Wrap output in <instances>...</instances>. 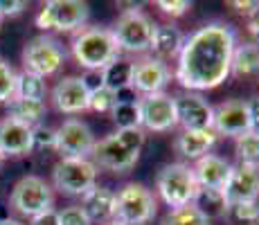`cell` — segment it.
Masks as SVG:
<instances>
[{
    "instance_id": "6da1fadb",
    "label": "cell",
    "mask_w": 259,
    "mask_h": 225,
    "mask_svg": "<svg viewBox=\"0 0 259 225\" xmlns=\"http://www.w3.org/2000/svg\"><path fill=\"white\" fill-rule=\"evenodd\" d=\"M237 34L228 23L214 21L192 32L178 52L176 81L187 93L219 88L232 68Z\"/></svg>"
},
{
    "instance_id": "7a4b0ae2",
    "label": "cell",
    "mask_w": 259,
    "mask_h": 225,
    "mask_svg": "<svg viewBox=\"0 0 259 225\" xmlns=\"http://www.w3.org/2000/svg\"><path fill=\"white\" fill-rule=\"evenodd\" d=\"M144 131L138 128H117L108 138L95 142L91 160L97 169H106L111 173H126L136 167L144 147Z\"/></svg>"
},
{
    "instance_id": "3957f363",
    "label": "cell",
    "mask_w": 259,
    "mask_h": 225,
    "mask_svg": "<svg viewBox=\"0 0 259 225\" xmlns=\"http://www.w3.org/2000/svg\"><path fill=\"white\" fill-rule=\"evenodd\" d=\"M72 57L86 72H102L119 59V48L113 32L106 27H81L72 38Z\"/></svg>"
},
{
    "instance_id": "277c9868",
    "label": "cell",
    "mask_w": 259,
    "mask_h": 225,
    "mask_svg": "<svg viewBox=\"0 0 259 225\" xmlns=\"http://www.w3.org/2000/svg\"><path fill=\"white\" fill-rule=\"evenodd\" d=\"M156 189L158 196L169 209L185 207L192 205L194 196H196V178H194L192 167L185 162H169L158 171L156 176Z\"/></svg>"
},
{
    "instance_id": "5b68a950",
    "label": "cell",
    "mask_w": 259,
    "mask_h": 225,
    "mask_svg": "<svg viewBox=\"0 0 259 225\" xmlns=\"http://www.w3.org/2000/svg\"><path fill=\"white\" fill-rule=\"evenodd\" d=\"M153 21L140 9V5L131 9H124L119 14L117 23L111 27L113 38H115L119 52H128V54H144L151 45L153 36Z\"/></svg>"
},
{
    "instance_id": "8992f818",
    "label": "cell",
    "mask_w": 259,
    "mask_h": 225,
    "mask_svg": "<svg viewBox=\"0 0 259 225\" xmlns=\"http://www.w3.org/2000/svg\"><path fill=\"white\" fill-rule=\"evenodd\" d=\"M156 196L142 183H126L115 194V221L122 225H147L156 216Z\"/></svg>"
},
{
    "instance_id": "52a82bcc",
    "label": "cell",
    "mask_w": 259,
    "mask_h": 225,
    "mask_svg": "<svg viewBox=\"0 0 259 225\" xmlns=\"http://www.w3.org/2000/svg\"><path fill=\"white\" fill-rule=\"evenodd\" d=\"M52 183L66 196H83L97 185V167L91 158H61L52 169Z\"/></svg>"
},
{
    "instance_id": "ba28073f",
    "label": "cell",
    "mask_w": 259,
    "mask_h": 225,
    "mask_svg": "<svg viewBox=\"0 0 259 225\" xmlns=\"http://www.w3.org/2000/svg\"><path fill=\"white\" fill-rule=\"evenodd\" d=\"M66 63V50L57 38L41 34L29 38L23 48V68L25 72L38 74V77H52Z\"/></svg>"
},
{
    "instance_id": "9c48e42d",
    "label": "cell",
    "mask_w": 259,
    "mask_h": 225,
    "mask_svg": "<svg viewBox=\"0 0 259 225\" xmlns=\"http://www.w3.org/2000/svg\"><path fill=\"white\" fill-rule=\"evenodd\" d=\"M91 16V7L88 3L81 0H50L41 7L36 16V27L48 32V29H57V32H74L86 25Z\"/></svg>"
},
{
    "instance_id": "30bf717a",
    "label": "cell",
    "mask_w": 259,
    "mask_h": 225,
    "mask_svg": "<svg viewBox=\"0 0 259 225\" xmlns=\"http://www.w3.org/2000/svg\"><path fill=\"white\" fill-rule=\"evenodd\" d=\"M52 203H54L52 187L41 176H23L14 185L12 196H9V205L21 216L27 218H34L38 214L52 209Z\"/></svg>"
},
{
    "instance_id": "8fae6325",
    "label": "cell",
    "mask_w": 259,
    "mask_h": 225,
    "mask_svg": "<svg viewBox=\"0 0 259 225\" xmlns=\"http://www.w3.org/2000/svg\"><path fill=\"white\" fill-rule=\"evenodd\" d=\"M138 113H140V128L151 133H167L178 126L176 104L167 93L144 95L138 99Z\"/></svg>"
},
{
    "instance_id": "7c38bea8",
    "label": "cell",
    "mask_w": 259,
    "mask_h": 225,
    "mask_svg": "<svg viewBox=\"0 0 259 225\" xmlns=\"http://www.w3.org/2000/svg\"><path fill=\"white\" fill-rule=\"evenodd\" d=\"M54 151L61 153V158H88L95 147V135L86 122L81 119H66L54 131Z\"/></svg>"
},
{
    "instance_id": "4fadbf2b",
    "label": "cell",
    "mask_w": 259,
    "mask_h": 225,
    "mask_svg": "<svg viewBox=\"0 0 259 225\" xmlns=\"http://www.w3.org/2000/svg\"><path fill=\"white\" fill-rule=\"evenodd\" d=\"M212 131L226 138H239L250 131V111L243 99H228L214 106L212 113Z\"/></svg>"
},
{
    "instance_id": "5bb4252c",
    "label": "cell",
    "mask_w": 259,
    "mask_h": 225,
    "mask_svg": "<svg viewBox=\"0 0 259 225\" xmlns=\"http://www.w3.org/2000/svg\"><path fill=\"white\" fill-rule=\"evenodd\" d=\"M174 104H176L178 126H183V131H207V128H212L214 108L203 95L183 93L174 97Z\"/></svg>"
},
{
    "instance_id": "9a60e30c",
    "label": "cell",
    "mask_w": 259,
    "mask_h": 225,
    "mask_svg": "<svg viewBox=\"0 0 259 225\" xmlns=\"http://www.w3.org/2000/svg\"><path fill=\"white\" fill-rule=\"evenodd\" d=\"M171 81V70L165 61L156 57H142L138 63H133V81L131 88L136 93L144 95H158L165 93L167 83Z\"/></svg>"
},
{
    "instance_id": "2e32d148",
    "label": "cell",
    "mask_w": 259,
    "mask_h": 225,
    "mask_svg": "<svg viewBox=\"0 0 259 225\" xmlns=\"http://www.w3.org/2000/svg\"><path fill=\"white\" fill-rule=\"evenodd\" d=\"M228 205L237 203H257L259 201V167L252 164H232L230 178L223 187Z\"/></svg>"
},
{
    "instance_id": "e0dca14e",
    "label": "cell",
    "mask_w": 259,
    "mask_h": 225,
    "mask_svg": "<svg viewBox=\"0 0 259 225\" xmlns=\"http://www.w3.org/2000/svg\"><path fill=\"white\" fill-rule=\"evenodd\" d=\"M88 95H91V90L86 88L81 77H63L52 88V102L59 113L79 115L88 111Z\"/></svg>"
},
{
    "instance_id": "ac0fdd59",
    "label": "cell",
    "mask_w": 259,
    "mask_h": 225,
    "mask_svg": "<svg viewBox=\"0 0 259 225\" xmlns=\"http://www.w3.org/2000/svg\"><path fill=\"white\" fill-rule=\"evenodd\" d=\"M32 151V128L12 117L0 119V153L5 158H21Z\"/></svg>"
},
{
    "instance_id": "d6986e66",
    "label": "cell",
    "mask_w": 259,
    "mask_h": 225,
    "mask_svg": "<svg viewBox=\"0 0 259 225\" xmlns=\"http://www.w3.org/2000/svg\"><path fill=\"white\" fill-rule=\"evenodd\" d=\"M194 178H196L198 187H207V189H223L230 178L232 164L226 158L207 153L201 160H196V164L192 167Z\"/></svg>"
},
{
    "instance_id": "ffe728a7",
    "label": "cell",
    "mask_w": 259,
    "mask_h": 225,
    "mask_svg": "<svg viewBox=\"0 0 259 225\" xmlns=\"http://www.w3.org/2000/svg\"><path fill=\"white\" fill-rule=\"evenodd\" d=\"M79 207L86 212L91 223H108L115 216V192L108 187H95L81 196V205Z\"/></svg>"
},
{
    "instance_id": "44dd1931",
    "label": "cell",
    "mask_w": 259,
    "mask_h": 225,
    "mask_svg": "<svg viewBox=\"0 0 259 225\" xmlns=\"http://www.w3.org/2000/svg\"><path fill=\"white\" fill-rule=\"evenodd\" d=\"M183 43H185V34L176 27V25H156L153 27V36L149 50L153 52V57L167 61V59H176L181 52Z\"/></svg>"
},
{
    "instance_id": "7402d4cb",
    "label": "cell",
    "mask_w": 259,
    "mask_h": 225,
    "mask_svg": "<svg viewBox=\"0 0 259 225\" xmlns=\"http://www.w3.org/2000/svg\"><path fill=\"white\" fill-rule=\"evenodd\" d=\"M217 138L219 135L212 128H207V131H181V135L176 138V151L185 160H201L212 151Z\"/></svg>"
},
{
    "instance_id": "603a6c76",
    "label": "cell",
    "mask_w": 259,
    "mask_h": 225,
    "mask_svg": "<svg viewBox=\"0 0 259 225\" xmlns=\"http://www.w3.org/2000/svg\"><path fill=\"white\" fill-rule=\"evenodd\" d=\"M230 77L237 79H257L259 77V48L252 43H237L232 54Z\"/></svg>"
},
{
    "instance_id": "cb8c5ba5",
    "label": "cell",
    "mask_w": 259,
    "mask_h": 225,
    "mask_svg": "<svg viewBox=\"0 0 259 225\" xmlns=\"http://www.w3.org/2000/svg\"><path fill=\"white\" fill-rule=\"evenodd\" d=\"M46 102H34V99H21L14 97L7 104V117L16 119V122L25 124V126L34 128L41 124V119L46 117Z\"/></svg>"
},
{
    "instance_id": "d4e9b609",
    "label": "cell",
    "mask_w": 259,
    "mask_h": 225,
    "mask_svg": "<svg viewBox=\"0 0 259 225\" xmlns=\"http://www.w3.org/2000/svg\"><path fill=\"white\" fill-rule=\"evenodd\" d=\"M192 205L205 218H210V221H212V218H223L228 214V201H226V194H223V189L198 187Z\"/></svg>"
},
{
    "instance_id": "484cf974",
    "label": "cell",
    "mask_w": 259,
    "mask_h": 225,
    "mask_svg": "<svg viewBox=\"0 0 259 225\" xmlns=\"http://www.w3.org/2000/svg\"><path fill=\"white\" fill-rule=\"evenodd\" d=\"M133 81V61L128 59H115L102 70V86L111 93H122V90L131 88Z\"/></svg>"
},
{
    "instance_id": "4316f807",
    "label": "cell",
    "mask_w": 259,
    "mask_h": 225,
    "mask_svg": "<svg viewBox=\"0 0 259 225\" xmlns=\"http://www.w3.org/2000/svg\"><path fill=\"white\" fill-rule=\"evenodd\" d=\"M48 95L46 79L38 77L32 72H23L16 74V97L21 99H34V102H43Z\"/></svg>"
},
{
    "instance_id": "83f0119b",
    "label": "cell",
    "mask_w": 259,
    "mask_h": 225,
    "mask_svg": "<svg viewBox=\"0 0 259 225\" xmlns=\"http://www.w3.org/2000/svg\"><path fill=\"white\" fill-rule=\"evenodd\" d=\"M162 225H212V221L203 216L194 205H185V207L169 209Z\"/></svg>"
},
{
    "instance_id": "f1b7e54d",
    "label": "cell",
    "mask_w": 259,
    "mask_h": 225,
    "mask_svg": "<svg viewBox=\"0 0 259 225\" xmlns=\"http://www.w3.org/2000/svg\"><path fill=\"white\" fill-rule=\"evenodd\" d=\"M237 158L239 162L243 164H252V167H259V135L255 133H243L237 138Z\"/></svg>"
},
{
    "instance_id": "f546056e",
    "label": "cell",
    "mask_w": 259,
    "mask_h": 225,
    "mask_svg": "<svg viewBox=\"0 0 259 225\" xmlns=\"http://www.w3.org/2000/svg\"><path fill=\"white\" fill-rule=\"evenodd\" d=\"M111 117L117 124V128H138L140 126L138 102H117L111 111Z\"/></svg>"
},
{
    "instance_id": "4dcf8cb0",
    "label": "cell",
    "mask_w": 259,
    "mask_h": 225,
    "mask_svg": "<svg viewBox=\"0 0 259 225\" xmlns=\"http://www.w3.org/2000/svg\"><path fill=\"white\" fill-rule=\"evenodd\" d=\"M226 218H230L235 225H257L259 223V203L228 205Z\"/></svg>"
},
{
    "instance_id": "1f68e13d",
    "label": "cell",
    "mask_w": 259,
    "mask_h": 225,
    "mask_svg": "<svg viewBox=\"0 0 259 225\" xmlns=\"http://www.w3.org/2000/svg\"><path fill=\"white\" fill-rule=\"evenodd\" d=\"M115 104H117L115 93L106 90L104 86L91 90V95H88V111H93V113H102V115L111 113Z\"/></svg>"
},
{
    "instance_id": "d6a6232c",
    "label": "cell",
    "mask_w": 259,
    "mask_h": 225,
    "mask_svg": "<svg viewBox=\"0 0 259 225\" xmlns=\"http://www.w3.org/2000/svg\"><path fill=\"white\" fill-rule=\"evenodd\" d=\"M16 97V72L5 59H0V104H9Z\"/></svg>"
},
{
    "instance_id": "836d02e7",
    "label": "cell",
    "mask_w": 259,
    "mask_h": 225,
    "mask_svg": "<svg viewBox=\"0 0 259 225\" xmlns=\"http://www.w3.org/2000/svg\"><path fill=\"white\" fill-rule=\"evenodd\" d=\"M59 225H93V223L79 205H70V207H63L59 212Z\"/></svg>"
},
{
    "instance_id": "e575fe53",
    "label": "cell",
    "mask_w": 259,
    "mask_h": 225,
    "mask_svg": "<svg viewBox=\"0 0 259 225\" xmlns=\"http://www.w3.org/2000/svg\"><path fill=\"white\" fill-rule=\"evenodd\" d=\"M54 128H48L43 124L32 128V144L34 149H54Z\"/></svg>"
},
{
    "instance_id": "d590c367",
    "label": "cell",
    "mask_w": 259,
    "mask_h": 225,
    "mask_svg": "<svg viewBox=\"0 0 259 225\" xmlns=\"http://www.w3.org/2000/svg\"><path fill=\"white\" fill-rule=\"evenodd\" d=\"M156 7L160 9L162 14H167V16H183V14H187V9L192 7V3H189V0H158Z\"/></svg>"
},
{
    "instance_id": "8d00e7d4",
    "label": "cell",
    "mask_w": 259,
    "mask_h": 225,
    "mask_svg": "<svg viewBox=\"0 0 259 225\" xmlns=\"http://www.w3.org/2000/svg\"><path fill=\"white\" fill-rule=\"evenodd\" d=\"M27 9L25 0H0V16H18Z\"/></svg>"
},
{
    "instance_id": "74e56055",
    "label": "cell",
    "mask_w": 259,
    "mask_h": 225,
    "mask_svg": "<svg viewBox=\"0 0 259 225\" xmlns=\"http://www.w3.org/2000/svg\"><path fill=\"white\" fill-rule=\"evenodd\" d=\"M230 7L235 9L237 14L250 18L252 14L259 12V0H230Z\"/></svg>"
},
{
    "instance_id": "f35d334b",
    "label": "cell",
    "mask_w": 259,
    "mask_h": 225,
    "mask_svg": "<svg viewBox=\"0 0 259 225\" xmlns=\"http://www.w3.org/2000/svg\"><path fill=\"white\" fill-rule=\"evenodd\" d=\"M29 225H59V212L57 209H48V212L34 216Z\"/></svg>"
},
{
    "instance_id": "ab89813d",
    "label": "cell",
    "mask_w": 259,
    "mask_h": 225,
    "mask_svg": "<svg viewBox=\"0 0 259 225\" xmlns=\"http://www.w3.org/2000/svg\"><path fill=\"white\" fill-rule=\"evenodd\" d=\"M246 32H248V36H250V43L259 48V12H257V14H252V16L248 18V23H246Z\"/></svg>"
},
{
    "instance_id": "60d3db41",
    "label": "cell",
    "mask_w": 259,
    "mask_h": 225,
    "mask_svg": "<svg viewBox=\"0 0 259 225\" xmlns=\"http://www.w3.org/2000/svg\"><path fill=\"white\" fill-rule=\"evenodd\" d=\"M248 111H250V133L259 135V97L248 102Z\"/></svg>"
},
{
    "instance_id": "b9f144b4",
    "label": "cell",
    "mask_w": 259,
    "mask_h": 225,
    "mask_svg": "<svg viewBox=\"0 0 259 225\" xmlns=\"http://www.w3.org/2000/svg\"><path fill=\"white\" fill-rule=\"evenodd\" d=\"M0 225H25V223L16 221V218H0Z\"/></svg>"
},
{
    "instance_id": "7bdbcfd3",
    "label": "cell",
    "mask_w": 259,
    "mask_h": 225,
    "mask_svg": "<svg viewBox=\"0 0 259 225\" xmlns=\"http://www.w3.org/2000/svg\"><path fill=\"white\" fill-rule=\"evenodd\" d=\"M104 225H122L119 221H115V218H113V221H108V223H104Z\"/></svg>"
},
{
    "instance_id": "ee69618b",
    "label": "cell",
    "mask_w": 259,
    "mask_h": 225,
    "mask_svg": "<svg viewBox=\"0 0 259 225\" xmlns=\"http://www.w3.org/2000/svg\"><path fill=\"white\" fill-rule=\"evenodd\" d=\"M3 160H5V156H3V153H0V164H3Z\"/></svg>"
},
{
    "instance_id": "f6af8a7d",
    "label": "cell",
    "mask_w": 259,
    "mask_h": 225,
    "mask_svg": "<svg viewBox=\"0 0 259 225\" xmlns=\"http://www.w3.org/2000/svg\"><path fill=\"white\" fill-rule=\"evenodd\" d=\"M0 23H3V16H0Z\"/></svg>"
}]
</instances>
